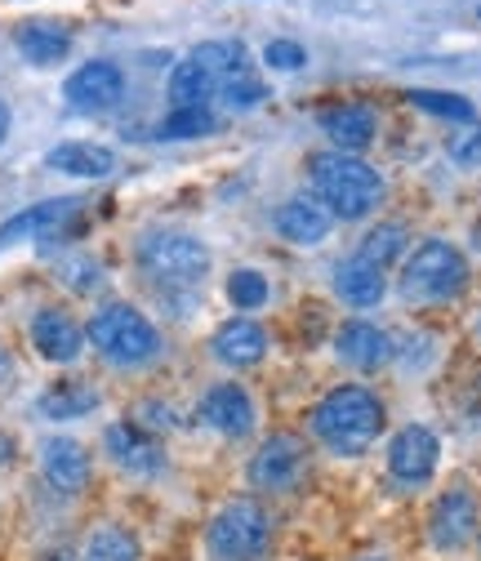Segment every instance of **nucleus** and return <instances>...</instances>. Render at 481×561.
Returning <instances> with one entry per match:
<instances>
[{
    "label": "nucleus",
    "mask_w": 481,
    "mask_h": 561,
    "mask_svg": "<svg viewBox=\"0 0 481 561\" xmlns=\"http://www.w3.org/2000/svg\"><path fill=\"white\" fill-rule=\"evenodd\" d=\"M103 446H107V455H112V463L116 468H125V472H134V477H152V472H161V463H165V455H161V446L139 428V424H112L107 433H103Z\"/></svg>",
    "instance_id": "4468645a"
},
{
    "label": "nucleus",
    "mask_w": 481,
    "mask_h": 561,
    "mask_svg": "<svg viewBox=\"0 0 481 561\" xmlns=\"http://www.w3.org/2000/svg\"><path fill=\"white\" fill-rule=\"evenodd\" d=\"M446 152H450V161H455V165H463V170L481 165V125H468L463 134H455Z\"/></svg>",
    "instance_id": "2f4dec72"
},
{
    "label": "nucleus",
    "mask_w": 481,
    "mask_h": 561,
    "mask_svg": "<svg viewBox=\"0 0 481 561\" xmlns=\"http://www.w3.org/2000/svg\"><path fill=\"white\" fill-rule=\"evenodd\" d=\"M139 263L161 286H196L210 272V250L183 232H152L139 245Z\"/></svg>",
    "instance_id": "423d86ee"
},
{
    "label": "nucleus",
    "mask_w": 481,
    "mask_h": 561,
    "mask_svg": "<svg viewBox=\"0 0 481 561\" xmlns=\"http://www.w3.org/2000/svg\"><path fill=\"white\" fill-rule=\"evenodd\" d=\"M219 99H224L232 112H250V107H259V103L267 99V85L250 72V67H241V72H232V77L219 85Z\"/></svg>",
    "instance_id": "c756f323"
},
{
    "label": "nucleus",
    "mask_w": 481,
    "mask_h": 561,
    "mask_svg": "<svg viewBox=\"0 0 481 561\" xmlns=\"http://www.w3.org/2000/svg\"><path fill=\"white\" fill-rule=\"evenodd\" d=\"M45 165L58 174H72V179H107L116 170V157H112V148H99V144H58L45 157Z\"/></svg>",
    "instance_id": "412c9836"
},
{
    "label": "nucleus",
    "mask_w": 481,
    "mask_h": 561,
    "mask_svg": "<svg viewBox=\"0 0 481 561\" xmlns=\"http://www.w3.org/2000/svg\"><path fill=\"white\" fill-rule=\"evenodd\" d=\"M14 41H19L23 58L36 62V67H54V62H62L67 54H72V32H67L62 23H23Z\"/></svg>",
    "instance_id": "4be33fe9"
},
{
    "label": "nucleus",
    "mask_w": 481,
    "mask_h": 561,
    "mask_svg": "<svg viewBox=\"0 0 481 561\" xmlns=\"http://www.w3.org/2000/svg\"><path fill=\"white\" fill-rule=\"evenodd\" d=\"M77 209H81V201H72V196L41 201V205H32V209H23V215L0 224V245H14L23 237H49V232H58L67 219H72Z\"/></svg>",
    "instance_id": "6ab92c4d"
},
{
    "label": "nucleus",
    "mask_w": 481,
    "mask_h": 561,
    "mask_svg": "<svg viewBox=\"0 0 481 561\" xmlns=\"http://www.w3.org/2000/svg\"><path fill=\"white\" fill-rule=\"evenodd\" d=\"M263 62L272 67V72H299V67L308 62V54H304L299 41H267L263 45Z\"/></svg>",
    "instance_id": "7c9ffc66"
},
{
    "label": "nucleus",
    "mask_w": 481,
    "mask_h": 561,
    "mask_svg": "<svg viewBox=\"0 0 481 561\" xmlns=\"http://www.w3.org/2000/svg\"><path fill=\"white\" fill-rule=\"evenodd\" d=\"M477 526H481L477 495L468 485H450L446 495H437V504L428 513V543L437 552H459L477 539Z\"/></svg>",
    "instance_id": "0eeeda50"
},
{
    "label": "nucleus",
    "mask_w": 481,
    "mask_h": 561,
    "mask_svg": "<svg viewBox=\"0 0 481 561\" xmlns=\"http://www.w3.org/2000/svg\"><path fill=\"white\" fill-rule=\"evenodd\" d=\"M5 129H10V112H5V103H0V138H5Z\"/></svg>",
    "instance_id": "473e14b6"
},
{
    "label": "nucleus",
    "mask_w": 481,
    "mask_h": 561,
    "mask_svg": "<svg viewBox=\"0 0 481 561\" xmlns=\"http://www.w3.org/2000/svg\"><path fill=\"white\" fill-rule=\"evenodd\" d=\"M334 353L348 366H357V370H379V366H388L397 357V347L370 321H343L339 334H334Z\"/></svg>",
    "instance_id": "2eb2a0df"
},
{
    "label": "nucleus",
    "mask_w": 481,
    "mask_h": 561,
    "mask_svg": "<svg viewBox=\"0 0 481 561\" xmlns=\"http://www.w3.org/2000/svg\"><path fill=\"white\" fill-rule=\"evenodd\" d=\"M442 463V442L428 424H405L392 442H388V472L401 481V485H424L433 481Z\"/></svg>",
    "instance_id": "1a4fd4ad"
},
{
    "label": "nucleus",
    "mask_w": 481,
    "mask_h": 561,
    "mask_svg": "<svg viewBox=\"0 0 481 561\" xmlns=\"http://www.w3.org/2000/svg\"><path fill=\"white\" fill-rule=\"evenodd\" d=\"M32 347L54 362V366H67V362H77L85 353V330L77 325L72 312H62V308H41L32 317Z\"/></svg>",
    "instance_id": "9b49d317"
},
{
    "label": "nucleus",
    "mask_w": 481,
    "mask_h": 561,
    "mask_svg": "<svg viewBox=\"0 0 481 561\" xmlns=\"http://www.w3.org/2000/svg\"><path fill=\"white\" fill-rule=\"evenodd\" d=\"M308 424H312V437L325 450L366 455L383 433V401H379V392H370L362 383H343V388H330L312 405Z\"/></svg>",
    "instance_id": "f257e3e1"
},
{
    "label": "nucleus",
    "mask_w": 481,
    "mask_h": 561,
    "mask_svg": "<svg viewBox=\"0 0 481 561\" xmlns=\"http://www.w3.org/2000/svg\"><path fill=\"white\" fill-rule=\"evenodd\" d=\"M45 561H67V552H54V557H45Z\"/></svg>",
    "instance_id": "72a5a7b5"
},
{
    "label": "nucleus",
    "mask_w": 481,
    "mask_h": 561,
    "mask_svg": "<svg viewBox=\"0 0 481 561\" xmlns=\"http://www.w3.org/2000/svg\"><path fill=\"white\" fill-rule=\"evenodd\" d=\"M196 414H201L205 428H215L224 437H245L254 428V401H250V392L241 383H215L210 392L201 397Z\"/></svg>",
    "instance_id": "ddd939ff"
},
{
    "label": "nucleus",
    "mask_w": 481,
    "mask_h": 561,
    "mask_svg": "<svg viewBox=\"0 0 481 561\" xmlns=\"http://www.w3.org/2000/svg\"><path fill=\"white\" fill-rule=\"evenodd\" d=\"M308 179L317 201L330 209L334 219H366L370 209L383 201V179L375 165H366L353 152H312L308 157Z\"/></svg>",
    "instance_id": "f03ea898"
},
{
    "label": "nucleus",
    "mask_w": 481,
    "mask_h": 561,
    "mask_svg": "<svg viewBox=\"0 0 481 561\" xmlns=\"http://www.w3.org/2000/svg\"><path fill=\"white\" fill-rule=\"evenodd\" d=\"M121 94H125V72L107 58H94V62L77 67L62 85V99L77 112H107V107L121 103Z\"/></svg>",
    "instance_id": "9d476101"
},
{
    "label": "nucleus",
    "mask_w": 481,
    "mask_h": 561,
    "mask_svg": "<svg viewBox=\"0 0 481 561\" xmlns=\"http://www.w3.org/2000/svg\"><path fill=\"white\" fill-rule=\"evenodd\" d=\"M420 112L428 116H442V121H455V125H477V107L463 99V94H450V90H410L405 94Z\"/></svg>",
    "instance_id": "a878e982"
},
{
    "label": "nucleus",
    "mask_w": 481,
    "mask_h": 561,
    "mask_svg": "<svg viewBox=\"0 0 481 561\" xmlns=\"http://www.w3.org/2000/svg\"><path fill=\"white\" fill-rule=\"evenodd\" d=\"M205 543L215 561H259L272 543V517L259 500H232L215 513Z\"/></svg>",
    "instance_id": "20e7f679"
},
{
    "label": "nucleus",
    "mask_w": 481,
    "mask_h": 561,
    "mask_svg": "<svg viewBox=\"0 0 481 561\" xmlns=\"http://www.w3.org/2000/svg\"><path fill=\"white\" fill-rule=\"evenodd\" d=\"M215 112L210 107H174L165 121H161V138H174V144H179V138H205V134H215Z\"/></svg>",
    "instance_id": "cd10ccee"
},
{
    "label": "nucleus",
    "mask_w": 481,
    "mask_h": 561,
    "mask_svg": "<svg viewBox=\"0 0 481 561\" xmlns=\"http://www.w3.org/2000/svg\"><path fill=\"white\" fill-rule=\"evenodd\" d=\"M41 414L45 419H81V414H90V410H99V392L85 383V379H58L54 388H45L41 392Z\"/></svg>",
    "instance_id": "5701e85b"
},
{
    "label": "nucleus",
    "mask_w": 481,
    "mask_h": 561,
    "mask_svg": "<svg viewBox=\"0 0 481 561\" xmlns=\"http://www.w3.org/2000/svg\"><path fill=\"white\" fill-rule=\"evenodd\" d=\"M41 472L54 490H62V495H81L90 485V455L72 437H54L41 446Z\"/></svg>",
    "instance_id": "dca6fc26"
},
{
    "label": "nucleus",
    "mask_w": 481,
    "mask_h": 561,
    "mask_svg": "<svg viewBox=\"0 0 481 561\" xmlns=\"http://www.w3.org/2000/svg\"><path fill=\"white\" fill-rule=\"evenodd\" d=\"M401 286L410 299H455L468 286V259L450 241H424L405 259Z\"/></svg>",
    "instance_id": "39448f33"
},
{
    "label": "nucleus",
    "mask_w": 481,
    "mask_h": 561,
    "mask_svg": "<svg viewBox=\"0 0 481 561\" xmlns=\"http://www.w3.org/2000/svg\"><path fill=\"white\" fill-rule=\"evenodd\" d=\"M139 557H144V548H139V539H134L125 526L94 530L85 552H81V561H139Z\"/></svg>",
    "instance_id": "393cba45"
},
{
    "label": "nucleus",
    "mask_w": 481,
    "mask_h": 561,
    "mask_svg": "<svg viewBox=\"0 0 481 561\" xmlns=\"http://www.w3.org/2000/svg\"><path fill=\"white\" fill-rule=\"evenodd\" d=\"M330 228H334V215L312 196H295L277 209V232L295 245H321L330 237Z\"/></svg>",
    "instance_id": "a211bd4d"
},
{
    "label": "nucleus",
    "mask_w": 481,
    "mask_h": 561,
    "mask_svg": "<svg viewBox=\"0 0 481 561\" xmlns=\"http://www.w3.org/2000/svg\"><path fill=\"white\" fill-rule=\"evenodd\" d=\"M210 347H215V357H219L224 366H232V370H250V366H259V362L267 357V334H263L259 321H250V317H232V321H224V325L215 330Z\"/></svg>",
    "instance_id": "f3484780"
},
{
    "label": "nucleus",
    "mask_w": 481,
    "mask_h": 561,
    "mask_svg": "<svg viewBox=\"0 0 481 561\" xmlns=\"http://www.w3.org/2000/svg\"><path fill=\"white\" fill-rule=\"evenodd\" d=\"M401 254H405V228H401V224H379V228L366 232L357 259H366V263H375V267H388V263L401 259Z\"/></svg>",
    "instance_id": "bb28decb"
},
{
    "label": "nucleus",
    "mask_w": 481,
    "mask_h": 561,
    "mask_svg": "<svg viewBox=\"0 0 481 561\" xmlns=\"http://www.w3.org/2000/svg\"><path fill=\"white\" fill-rule=\"evenodd\" d=\"M85 339L99 347V357L112 366H148L161 353L157 325L129 304H107L90 317Z\"/></svg>",
    "instance_id": "7ed1b4c3"
},
{
    "label": "nucleus",
    "mask_w": 481,
    "mask_h": 561,
    "mask_svg": "<svg viewBox=\"0 0 481 561\" xmlns=\"http://www.w3.org/2000/svg\"><path fill=\"white\" fill-rule=\"evenodd\" d=\"M308 468V446L295 433H272L259 455L250 459V485L254 490H295Z\"/></svg>",
    "instance_id": "6e6552de"
},
{
    "label": "nucleus",
    "mask_w": 481,
    "mask_h": 561,
    "mask_svg": "<svg viewBox=\"0 0 481 561\" xmlns=\"http://www.w3.org/2000/svg\"><path fill=\"white\" fill-rule=\"evenodd\" d=\"M187 58H192L196 67H205V72L215 77V85H224L232 72L250 67V62H245V45H241V41H205V45H196ZM215 94H219V90H215Z\"/></svg>",
    "instance_id": "b1692460"
},
{
    "label": "nucleus",
    "mask_w": 481,
    "mask_h": 561,
    "mask_svg": "<svg viewBox=\"0 0 481 561\" xmlns=\"http://www.w3.org/2000/svg\"><path fill=\"white\" fill-rule=\"evenodd\" d=\"M317 125H321V134H330V144L339 148V152H366L370 144H375V134H379V116H375V107H366V103H334V107H321L317 112Z\"/></svg>",
    "instance_id": "f8f14e48"
},
{
    "label": "nucleus",
    "mask_w": 481,
    "mask_h": 561,
    "mask_svg": "<svg viewBox=\"0 0 481 561\" xmlns=\"http://www.w3.org/2000/svg\"><path fill=\"white\" fill-rule=\"evenodd\" d=\"M388 290V280H383V267L366 263V259H348V263H339L334 272V295L343 304H353V308H375Z\"/></svg>",
    "instance_id": "aec40b11"
},
{
    "label": "nucleus",
    "mask_w": 481,
    "mask_h": 561,
    "mask_svg": "<svg viewBox=\"0 0 481 561\" xmlns=\"http://www.w3.org/2000/svg\"><path fill=\"white\" fill-rule=\"evenodd\" d=\"M357 561H383V557H357Z\"/></svg>",
    "instance_id": "f704fd0d"
},
{
    "label": "nucleus",
    "mask_w": 481,
    "mask_h": 561,
    "mask_svg": "<svg viewBox=\"0 0 481 561\" xmlns=\"http://www.w3.org/2000/svg\"><path fill=\"white\" fill-rule=\"evenodd\" d=\"M267 295H272V290H267V276L254 272V267H237V272L228 276V299H232L237 312H254V308H263Z\"/></svg>",
    "instance_id": "c85d7f7f"
}]
</instances>
